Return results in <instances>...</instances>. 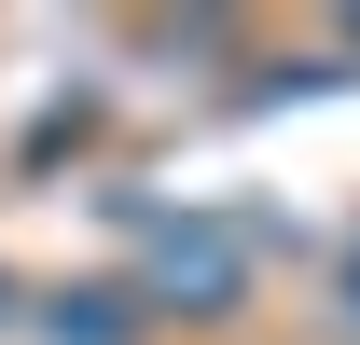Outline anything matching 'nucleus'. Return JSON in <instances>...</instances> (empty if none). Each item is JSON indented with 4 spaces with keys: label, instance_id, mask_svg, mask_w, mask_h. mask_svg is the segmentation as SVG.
<instances>
[{
    "label": "nucleus",
    "instance_id": "nucleus-1",
    "mask_svg": "<svg viewBox=\"0 0 360 345\" xmlns=\"http://www.w3.org/2000/svg\"><path fill=\"white\" fill-rule=\"evenodd\" d=\"M153 290H167L180 318H222V304H236V235H208V221L167 235V249H153Z\"/></svg>",
    "mask_w": 360,
    "mask_h": 345
},
{
    "label": "nucleus",
    "instance_id": "nucleus-2",
    "mask_svg": "<svg viewBox=\"0 0 360 345\" xmlns=\"http://www.w3.org/2000/svg\"><path fill=\"white\" fill-rule=\"evenodd\" d=\"M42 332H56V345H139V318H125V290H70Z\"/></svg>",
    "mask_w": 360,
    "mask_h": 345
},
{
    "label": "nucleus",
    "instance_id": "nucleus-3",
    "mask_svg": "<svg viewBox=\"0 0 360 345\" xmlns=\"http://www.w3.org/2000/svg\"><path fill=\"white\" fill-rule=\"evenodd\" d=\"M347 304H360V249H347Z\"/></svg>",
    "mask_w": 360,
    "mask_h": 345
}]
</instances>
